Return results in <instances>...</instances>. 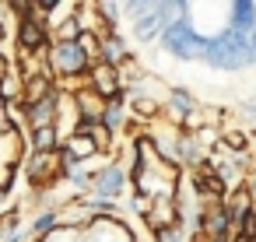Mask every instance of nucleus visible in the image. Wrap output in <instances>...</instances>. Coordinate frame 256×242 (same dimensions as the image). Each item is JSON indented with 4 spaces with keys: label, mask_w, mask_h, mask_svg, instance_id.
<instances>
[{
    "label": "nucleus",
    "mask_w": 256,
    "mask_h": 242,
    "mask_svg": "<svg viewBox=\"0 0 256 242\" xmlns=\"http://www.w3.org/2000/svg\"><path fill=\"white\" fill-rule=\"evenodd\" d=\"M92 84H95V92H98V95H116L120 78H116V70H112V67H98V70L92 74Z\"/></svg>",
    "instance_id": "nucleus-5"
},
{
    "label": "nucleus",
    "mask_w": 256,
    "mask_h": 242,
    "mask_svg": "<svg viewBox=\"0 0 256 242\" xmlns=\"http://www.w3.org/2000/svg\"><path fill=\"white\" fill-rule=\"evenodd\" d=\"M18 42H22L25 50H39V46L46 42V32H42V25H39V18H25V22H22V32H18Z\"/></svg>",
    "instance_id": "nucleus-4"
},
{
    "label": "nucleus",
    "mask_w": 256,
    "mask_h": 242,
    "mask_svg": "<svg viewBox=\"0 0 256 242\" xmlns=\"http://www.w3.org/2000/svg\"><path fill=\"white\" fill-rule=\"evenodd\" d=\"M0 92H4V98H14V95H18V81L8 74V78H4V84H0Z\"/></svg>",
    "instance_id": "nucleus-11"
},
{
    "label": "nucleus",
    "mask_w": 256,
    "mask_h": 242,
    "mask_svg": "<svg viewBox=\"0 0 256 242\" xmlns=\"http://www.w3.org/2000/svg\"><path fill=\"white\" fill-rule=\"evenodd\" d=\"M53 67H56L60 74H81V70L88 67V56H84L74 42H60V46L53 50Z\"/></svg>",
    "instance_id": "nucleus-1"
},
{
    "label": "nucleus",
    "mask_w": 256,
    "mask_h": 242,
    "mask_svg": "<svg viewBox=\"0 0 256 242\" xmlns=\"http://www.w3.org/2000/svg\"><path fill=\"white\" fill-rule=\"evenodd\" d=\"M228 228H232L228 210H221V207L207 210V218H204V232H207L210 242H224V238H228Z\"/></svg>",
    "instance_id": "nucleus-3"
},
{
    "label": "nucleus",
    "mask_w": 256,
    "mask_h": 242,
    "mask_svg": "<svg viewBox=\"0 0 256 242\" xmlns=\"http://www.w3.org/2000/svg\"><path fill=\"white\" fill-rule=\"evenodd\" d=\"M56 172H60V158H56L53 151H39V154L32 158V165H28V179H32V182H50Z\"/></svg>",
    "instance_id": "nucleus-2"
},
{
    "label": "nucleus",
    "mask_w": 256,
    "mask_h": 242,
    "mask_svg": "<svg viewBox=\"0 0 256 242\" xmlns=\"http://www.w3.org/2000/svg\"><path fill=\"white\" fill-rule=\"evenodd\" d=\"M36 144L46 151V148L53 144V126H39V130H36Z\"/></svg>",
    "instance_id": "nucleus-10"
},
{
    "label": "nucleus",
    "mask_w": 256,
    "mask_h": 242,
    "mask_svg": "<svg viewBox=\"0 0 256 242\" xmlns=\"http://www.w3.org/2000/svg\"><path fill=\"white\" fill-rule=\"evenodd\" d=\"M196 186H200L204 193H210V196H221V190H224V186H221V179H218L214 172H207V168H204V172H196Z\"/></svg>",
    "instance_id": "nucleus-8"
},
{
    "label": "nucleus",
    "mask_w": 256,
    "mask_h": 242,
    "mask_svg": "<svg viewBox=\"0 0 256 242\" xmlns=\"http://www.w3.org/2000/svg\"><path fill=\"white\" fill-rule=\"evenodd\" d=\"M50 116H53V98L46 95L42 102H32L28 106V120H32V126L39 130V126H50Z\"/></svg>",
    "instance_id": "nucleus-6"
},
{
    "label": "nucleus",
    "mask_w": 256,
    "mask_h": 242,
    "mask_svg": "<svg viewBox=\"0 0 256 242\" xmlns=\"http://www.w3.org/2000/svg\"><path fill=\"white\" fill-rule=\"evenodd\" d=\"M74 46H78V50H81L88 60H92V56H98V39H95L92 32H81V36L74 39Z\"/></svg>",
    "instance_id": "nucleus-9"
},
{
    "label": "nucleus",
    "mask_w": 256,
    "mask_h": 242,
    "mask_svg": "<svg viewBox=\"0 0 256 242\" xmlns=\"http://www.w3.org/2000/svg\"><path fill=\"white\" fill-rule=\"evenodd\" d=\"M92 151H95V140H92L88 134H74V137L67 140V154H70V158H88Z\"/></svg>",
    "instance_id": "nucleus-7"
}]
</instances>
